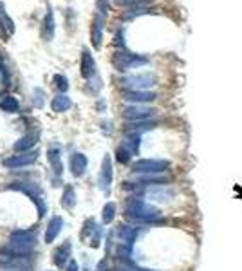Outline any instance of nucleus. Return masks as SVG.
<instances>
[{"mask_svg": "<svg viewBox=\"0 0 242 271\" xmlns=\"http://www.w3.org/2000/svg\"><path fill=\"white\" fill-rule=\"evenodd\" d=\"M125 217L136 224H156L163 222L161 212L141 197H130L125 203Z\"/></svg>", "mask_w": 242, "mask_h": 271, "instance_id": "obj_1", "label": "nucleus"}, {"mask_svg": "<svg viewBox=\"0 0 242 271\" xmlns=\"http://www.w3.org/2000/svg\"><path fill=\"white\" fill-rule=\"evenodd\" d=\"M36 246V233L33 230H18L9 239V249L17 257H27Z\"/></svg>", "mask_w": 242, "mask_h": 271, "instance_id": "obj_2", "label": "nucleus"}, {"mask_svg": "<svg viewBox=\"0 0 242 271\" xmlns=\"http://www.w3.org/2000/svg\"><path fill=\"white\" fill-rule=\"evenodd\" d=\"M150 60L143 54H136V53H130L127 49H119L114 53L112 56V65L116 71L119 72H125L129 69H138V67H143Z\"/></svg>", "mask_w": 242, "mask_h": 271, "instance_id": "obj_3", "label": "nucleus"}, {"mask_svg": "<svg viewBox=\"0 0 242 271\" xmlns=\"http://www.w3.org/2000/svg\"><path fill=\"white\" fill-rule=\"evenodd\" d=\"M157 76L154 72H141V74H130L121 78V87L125 90H148L157 85Z\"/></svg>", "mask_w": 242, "mask_h": 271, "instance_id": "obj_4", "label": "nucleus"}, {"mask_svg": "<svg viewBox=\"0 0 242 271\" xmlns=\"http://www.w3.org/2000/svg\"><path fill=\"white\" fill-rule=\"evenodd\" d=\"M168 168H170V161L168 159H138L132 165V172L134 174H141V176L165 174Z\"/></svg>", "mask_w": 242, "mask_h": 271, "instance_id": "obj_5", "label": "nucleus"}, {"mask_svg": "<svg viewBox=\"0 0 242 271\" xmlns=\"http://www.w3.org/2000/svg\"><path fill=\"white\" fill-rule=\"evenodd\" d=\"M121 114H123V119H127L129 123L150 121L157 116V108L147 107V105H127Z\"/></svg>", "mask_w": 242, "mask_h": 271, "instance_id": "obj_6", "label": "nucleus"}, {"mask_svg": "<svg viewBox=\"0 0 242 271\" xmlns=\"http://www.w3.org/2000/svg\"><path fill=\"white\" fill-rule=\"evenodd\" d=\"M9 188L18 190V192H22V194L29 195L33 203H36V206H38V215H40V217H44V215H45L44 195H42L40 186L36 185V183H13V185L9 186Z\"/></svg>", "mask_w": 242, "mask_h": 271, "instance_id": "obj_7", "label": "nucleus"}, {"mask_svg": "<svg viewBox=\"0 0 242 271\" xmlns=\"http://www.w3.org/2000/svg\"><path fill=\"white\" fill-rule=\"evenodd\" d=\"M121 98L130 105H145L156 101L157 92H152V90H123Z\"/></svg>", "mask_w": 242, "mask_h": 271, "instance_id": "obj_8", "label": "nucleus"}, {"mask_svg": "<svg viewBox=\"0 0 242 271\" xmlns=\"http://www.w3.org/2000/svg\"><path fill=\"white\" fill-rule=\"evenodd\" d=\"M99 237H101V230L98 228L96 221L94 219H87V221L83 222V230H81L80 233V239L83 240V242L90 244L92 248H98Z\"/></svg>", "mask_w": 242, "mask_h": 271, "instance_id": "obj_9", "label": "nucleus"}, {"mask_svg": "<svg viewBox=\"0 0 242 271\" xmlns=\"http://www.w3.org/2000/svg\"><path fill=\"white\" fill-rule=\"evenodd\" d=\"M47 161H49V167L53 170L54 181H58L60 176L63 174V165H62V149L58 145H53L47 149Z\"/></svg>", "mask_w": 242, "mask_h": 271, "instance_id": "obj_10", "label": "nucleus"}, {"mask_svg": "<svg viewBox=\"0 0 242 271\" xmlns=\"http://www.w3.org/2000/svg\"><path fill=\"white\" fill-rule=\"evenodd\" d=\"M38 159V154L36 152H20L17 156H11V158L4 159V167L8 168H20V167H29L33 163H36Z\"/></svg>", "mask_w": 242, "mask_h": 271, "instance_id": "obj_11", "label": "nucleus"}, {"mask_svg": "<svg viewBox=\"0 0 242 271\" xmlns=\"http://www.w3.org/2000/svg\"><path fill=\"white\" fill-rule=\"evenodd\" d=\"M98 183L101 190H108L110 185H112V159H110L108 154L103 158V163H101V172H99Z\"/></svg>", "mask_w": 242, "mask_h": 271, "instance_id": "obj_12", "label": "nucleus"}, {"mask_svg": "<svg viewBox=\"0 0 242 271\" xmlns=\"http://www.w3.org/2000/svg\"><path fill=\"white\" fill-rule=\"evenodd\" d=\"M103 24H105V17L96 15L94 20H92V27H90V42H92L94 49H99L101 42H103Z\"/></svg>", "mask_w": 242, "mask_h": 271, "instance_id": "obj_13", "label": "nucleus"}, {"mask_svg": "<svg viewBox=\"0 0 242 271\" xmlns=\"http://www.w3.org/2000/svg\"><path fill=\"white\" fill-rule=\"evenodd\" d=\"M80 72H81V76L85 78V80H89V78L94 76V72H96V62H94V56L90 54L89 49H83V51H81Z\"/></svg>", "mask_w": 242, "mask_h": 271, "instance_id": "obj_14", "label": "nucleus"}, {"mask_svg": "<svg viewBox=\"0 0 242 271\" xmlns=\"http://www.w3.org/2000/svg\"><path fill=\"white\" fill-rule=\"evenodd\" d=\"M13 33H15V22L6 13L4 4H0V36L2 38H9Z\"/></svg>", "mask_w": 242, "mask_h": 271, "instance_id": "obj_15", "label": "nucleus"}, {"mask_svg": "<svg viewBox=\"0 0 242 271\" xmlns=\"http://www.w3.org/2000/svg\"><path fill=\"white\" fill-rule=\"evenodd\" d=\"M54 13L53 9H47V13L44 17V22H42V36H44V40L51 42L54 38Z\"/></svg>", "mask_w": 242, "mask_h": 271, "instance_id": "obj_16", "label": "nucleus"}, {"mask_svg": "<svg viewBox=\"0 0 242 271\" xmlns=\"http://www.w3.org/2000/svg\"><path fill=\"white\" fill-rule=\"evenodd\" d=\"M87 165H89V161H87V158L83 156V154L76 152V154H72V158H71V170L72 174L76 177H81L83 174H85L87 170Z\"/></svg>", "mask_w": 242, "mask_h": 271, "instance_id": "obj_17", "label": "nucleus"}, {"mask_svg": "<svg viewBox=\"0 0 242 271\" xmlns=\"http://www.w3.org/2000/svg\"><path fill=\"white\" fill-rule=\"evenodd\" d=\"M63 228V219L62 217H53L49 221V226H47V231H45V242H54V239L58 237V233Z\"/></svg>", "mask_w": 242, "mask_h": 271, "instance_id": "obj_18", "label": "nucleus"}, {"mask_svg": "<svg viewBox=\"0 0 242 271\" xmlns=\"http://www.w3.org/2000/svg\"><path fill=\"white\" fill-rule=\"evenodd\" d=\"M71 107H72L71 98H69V96H65V94L54 96L53 101H51V108H53V112H56V114L67 112Z\"/></svg>", "mask_w": 242, "mask_h": 271, "instance_id": "obj_19", "label": "nucleus"}, {"mask_svg": "<svg viewBox=\"0 0 242 271\" xmlns=\"http://www.w3.org/2000/svg\"><path fill=\"white\" fill-rule=\"evenodd\" d=\"M138 233H139L138 226H119V230H117L121 242L127 244V246H132V242L136 240Z\"/></svg>", "mask_w": 242, "mask_h": 271, "instance_id": "obj_20", "label": "nucleus"}, {"mask_svg": "<svg viewBox=\"0 0 242 271\" xmlns=\"http://www.w3.org/2000/svg\"><path fill=\"white\" fill-rule=\"evenodd\" d=\"M36 140H38V136H36L35 132H29V134L22 136V138L15 143V150H17V152H29V149H33L36 145Z\"/></svg>", "mask_w": 242, "mask_h": 271, "instance_id": "obj_21", "label": "nucleus"}, {"mask_svg": "<svg viewBox=\"0 0 242 271\" xmlns=\"http://www.w3.org/2000/svg\"><path fill=\"white\" fill-rule=\"evenodd\" d=\"M69 257H71V242H65V244H62L56 251H54V255H53V260H54V264L58 267H63V264L69 260Z\"/></svg>", "mask_w": 242, "mask_h": 271, "instance_id": "obj_22", "label": "nucleus"}, {"mask_svg": "<svg viewBox=\"0 0 242 271\" xmlns=\"http://www.w3.org/2000/svg\"><path fill=\"white\" fill-rule=\"evenodd\" d=\"M148 199H152V201H168L170 197H174V192L165 186H156V188L148 190Z\"/></svg>", "mask_w": 242, "mask_h": 271, "instance_id": "obj_23", "label": "nucleus"}, {"mask_svg": "<svg viewBox=\"0 0 242 271\" xmlns=\"http://www.w3.org/2000/svg\"><path fill=\"white\" fill-rule=\"evenodd\" d=\"M76 192H74V188L72 186H65V190H63V195H62V206L65 208V210H72V208L76 206Z\"/></svg>", "mask_w": 242, "mask_h": 271, "instance_id": "obj_24", "label": "nucleus"}, {"mask_svg": "<svg viewBox=\"0 0 242 271\" xmlns=\"http://www.w3.org/2000/svg\"><path fill=\"white\" fill-rule=\"evenodd\" d=\"M0 108L9 114H15V112H18L20 103H18V99L15 98V96H4V98L0 99Z\"/></svg>", "mask_w": 242, "mask_h": 271, "instance_id": "obj_25", "label": "nucleus"}, {"mask_svg": "<svg viewBox=\"0 0 242 271\" xmlns=\"http://www.w3.org/2000/svg\"><path fill=\"white\" fill-rule=\"evenodd\" d=\"M117 6H123V8H148V6L152 4L154 0H114Z\"/></svg>", "mask_w": 242, "mask_h": 271, "instance_id": "obj_26", "label": "nucleus"}, {"mask_svg": "<svg viewBox=\"0 0 242 271\" xmlns=\"http://www.w3.org/2000/svg\"><path fill=\"white\" fill-rule=\"evenodd\" d=\"M103 222L105 224H110L114 221V217H116V204L114 203H107L103 206Z\"/></svg>", "mask_w": 242, "mask_h": 271, "instance_id": "obj_27", "label": "nucleus"}, {"mask_svg": "<svg viewBox=\"0 0 242 271\" xmlns=\"http://www.w3.org/2000/svg\"><path fill=\"white\" fill-rule=\"evenodd\" d=\"M148 13H150V8H132L123 13V18H125V20H130V18L141 17V15H148Z\"/></svg>", "mask_w": 242, "mask_h": 271, "instance_id": "obj_28", "label": "nucleus"}, {"mask_svg": "<svg viewBox=\"0 0 242 271\" xmlns=\"http://www.w3.org/2000/svg\"><path fill=\"white\" fill-rule=\"evenodd\" d=\"M96 11L101 17H108V13H110V2L108 0H96Z\"/></svg>", "mask_w": 242, "mask_h": 271, "instance_id": "obj_29", "label": "nucleus"}, {"mask_svg": "<svg viewBox=\"0 0 242 271\" xmlns=\"http://www.w3.org/2000/svg\"><path fill=\"white\" fill-rule=\"evenodd\" d=\"M45 92L40 89V87H36L35 92H33V103H35L36 108H42L44 107V101H45Z\"/></svg>", "mask_w": 242, "mask_h": 271, "instance_id": "obj_30", "label": "nucleus"}, {"mask_svg": "<svg viewBox=\"0 0 242 271\" xmlns=\"http://www.w3.org/2000/svg\"><path fill=\"white\" fill-rule=\"evenodd\" d=\"M53 81H54V85H56V89H58V90H62V92H65V90L69 89L67 78H65V76H62V74H54Z\"/></svg>", "mask_w": 242, "mask_h": 271, "instance_id": "obj_31", "label": "nucleus"}, {"mask_svg": "<svg viewBox=\"0 0 242 271\" xmlns=\"http://www.w3.org/2000/svg\"><path fill=\"white\" fill-rule=\"evenodd\" d=\"M116 156H117V161L119 163H123V165H125V163H129L130 161V158H132V154L129 152V150L127 149H123V147H117V152H116Z\"/></svg>", "mask_w": 242, "mask_h": 271, "instance_id": "obj_32", "label": "nucleus"}, {"mask_svg": "<svg viewBox=\"0 0 242 271\" xmlns=\"http://www.w3.org/2000/svg\"><path fill=\"white\" fill-rule=\"evenodd\" d=\"M114 271H150V269H143V267H136L134 264H132V266H129V264H121V266H117Z\"/></svg>", "mask_w": 242, "mask_h": 271, "instance_id": "obj_33", "label": "nucleus"}, {"mask_svg": "<svg viewBox=\"0 0 242 271\" xmlns=\"http://www.w3.org/2000/svg\"><path fill=\"white\" fill-rule=\"evenodd\" d=\"M108 269V264H107V258L98 262V266H96V271H107Z\"/></svg>", "mask_w": 242, "mask_h": 271, "instance_id": "obj_34", "label": "nucleus"}, {"mask_svg": "<svg viewBox=\"0 0 242 271\" xmlns=\"http://www.w3.org/2000/svg\"><path fill=\"white\" fill-rule=\"evenodd\" d=\"M67 271H80V266H78V262H76V260H71V262H69Z\"/></svg>", "mask_w": 242, "mask_h": 271, "instance_id": "obj_35", "label": "nucleus"}]
</instances>
